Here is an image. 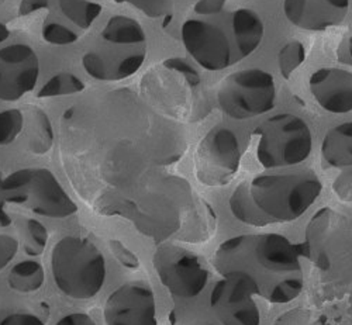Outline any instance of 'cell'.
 I'll return each instance as SVG.
<instances>
[{"instance_id": "1", "label": "cell", "mask_w": 352, "mask_h": 325, "mask_svg": "<svg viewBox=\"0 0 352 325\" xmlns=\"http://www.w3.org/2000/svg\"><path fill=\"white\" fill-rule=\"evenodd\" d=\"M265 25L250 8H231L228 0H197L181 27L185 49L208 71L241 63L262 43Z\"/></svg>"}, {"instance_id": "2", "label": "cell", "mask_w": 352, "mask_h": 325, "mask_svg": "<svg viewBox=\"0 0 352 325\" xmlns=\"http://www.w3.org/2000/svg\"><path fill=\"white\" fill-rule=\"evenodd\" d=\"M214 266L220 275H244L254 283L258 295L272 304L290 303L305 289L300 254L280 234L232 236L217 248Z\"/></svg>"}, {"instance_id": "3", "label": "cell", "mask_w": 352, "mask_h": 325, "mask_svg": "<svg viewBox=\"0 0 352 325\" xmlns=\"http://www.w3.org/2000/svg\"><path fill=\"white\" fill-rule=\"evenodd\" d=\"M321 190L318 176L309 169L262 173L232 192L230 210L252 227L290 223L310 209Z\"/></svg>"}, {"instance_id": "4", "label": "cell", "mask_w": 352, "mask_h": 325, "mask_svg": "<svg viewBox=\"0 0 352 325\" xmlns=\"http://www.w3.org/2000/svg\"><path fill=\"white\" fill-rule=\"evenodd\" d=\"M55 286L71 299H92L106 282V260L95 244L79 236H65L51 252Z\"/></svg>"}, {"instance_id": "5", "label": "cell", "mask_w": 352, "mask_h": 325, "mask_svg": "<svg viewBox=\"0 0 352 325\" xmlns=\"http://www.w3.org/2000/svg\"><path fill=\"white\" fill-rule=\"evenodd\" d=\"M254 135L256 159L265 169L296 166L311 154V130L296 114H275L258 126Z\"/></svg>"}, {"instance_id": "6", "label": "cell", "mask_w": 352, "mask_h": 325, "mask_svg": "<svg viewBox=\"0 0 352 325\" xmlns=\"http://www.w3.org/2000/svg\"><path fill=\"white\" fill-rule=\"evenodd\" d=\"M217 102L223 113L234 120L262 115L275 107V79L258 68L232 72L219 85Z\"/></svg>"}, {"instance_id": "7", "label": "cell", "mask_w": 352, "mask_h": 325, "mask_svg": "<svg viewBox=\"0 0 352 325\" xmlns=\"http://www.w3.org/2000/svg\"><path fill=\"white\" fill-rule=\"evenodd\" d=\"M154 268L166 290L178 299H195L209 282L201 259L178 245L165 244L154 254Z\"/></svg>"}, {"instance_id": "8", "label": "cell", "mask_w": 352, "mask_h": 325, "mask_svg": "<svg viewBox=\"0 0 352 325\" xmlns=\"http://www.w3.org/2000/svg\"><path fill=\"white\" fill-rule=\"evenodd\" d=\"M241 150L237 135L230 128L217 126L200 141L195 169L200 183L208 186L227 185L240 169Z\"/></svg>"}, {"instance_id": "9", "label": "cell", "mask_w": 352, "mask_h": 325, "mask_svg": "<svg viewBox=\"0 0 352 325\" xmlns=\"http://www.w3.org/2000/svg\"><path fill=\"white\" fill-rule=\"evenodd\" d=\"M210 293V309L221 325H259L261 313L254 300V283L241 273L228 272Z\"/></svg>"}, {"instance_id": "10", "label": "cell", "mask_w": 352, "mask_h": 325, "mask_svg": "<svg viewBox=\"0 0 352 325\" xmlns=\"http://www.w3.org/2000/svg\"><path fill=\"white\" fill-rule=\"evenodd\" d=\"M106 325H158L153 289L130 282L114 290L104 306Z\"/></svg>"}, {"instance_id": "11", "label": "cell", "mask_w": 352, "mask_h": 325, "mask_svg": "<svg viewBox=\"0 0 352 325\" xmlns=\"http://www.w3.org/2000/svg\"><path fill=\"white\" fill-rule=\"evenodd\" d=\"M145 58L146 44L104 43V47L87 51L82 64L85 71L98 80H120L134 75L142 67Z\"/></svg>"}, {"instance_id": "12", "label": "cell", "mask_w": 352, "mask_h": 325, "mask_svg": "<svg viewBox=\"0 0 352 325\" xmlns=\"http://www.w3.org/2000/svg\"><path fill=\"white\" fill-rule=\"evenodd\" d=\"M40 74L37 54L25 44L0 49V100L14 102L33 91Z\"/></svg>"}, {"instance_id": "13", "label": "cell", "mask_w": 352, "mask_h": 325, "mask_svg": "<svg viewBox=\"0 0 352 325\" xmlns=\"http://www.w3.org/2000/svg\"><path fill=\"white\" fill-rule=\"evenodd\" d=\"M285 17L305 32H324L344 21L349 0H283Z\"/></svg>"}, {"instance_id": "14", "label": "cell", "mask_w": 352, "mask_h": 325, "mask_svg": "<svg viewBox=\"0 0 352 325\" xmlns=\"http://www.w3.org/2000/svg\"><path fill=\"white\" fill-rule=\"evenodd\" d=\"M309 87L322 110L333 114L352 111V72L341 68H320L311 74Z\"/></svg>"}, {"instance_id": "15", "label": "cell", "mask_w": 352, "mask_h": 325, "mask_svg": "<svg viewBox=\"0 0 352 325\" xmlns=\"http://www.w3.org/2000/svg\"><path fill=\"white\" fill-rule=\"evenodd\" d=\"M27 200L32 201L34 213L51 218H65L78 210L74 200L48 169L33 170Z\"/></svg>"}, {"instance_id": "16", "label": "cell", "mask_w": 352, "mask_h": 325, "mask_svg": "<svg viewBox=\"0 0 352 325\" xmlns=\"http://www.w3.org/2000/svg\"><path fill=\"white\" fill-rule=\"evenodd\" d=\"M321 158L337 169L352 168V122L331 127L321 142Z\"/></svg>"}, {"instance_id": "17", "label": "cell", "mask_w": 352, "mask_h": 325, "mask_svg": "<svg viewBox=\"0 0 352 325\" xmlns=\"http://www.w3.org/2000/svg\"><path fill=\"white\" fill-rule=\"evenodd\" d=\"M333 216L334 213L330 209H321L313 216L305 232L306 241L303 244V251H302V255L311 259L317 265H320V262H324L326 268H327L329 258H327L324 244L331 231Z\"/></svg>"}, {"instance_id": "18", "label": "cell", "mask_w": 352, "mask_h": 325, "mask_svg": "<svg viewBox=\"0 0 352 325\" xmlns=\"http://www.w3.org/2000/svg\"><path fill=\"white\" fill-rule=\"evenodd\" d=\"M102 41L113 44H146V36L142 25L127 16L111 17L102 32Z\"/></svg>"}, {"instance_id": "19", "label": "cell", "mask_w": 352, "mask_h": 325, "mask_svg": "<svg viewBox=\"0 0 352 325\" xmlns=\"http://www.w3.org/2000/svg\"><path fill=\"white\" fill-rule=\"evenodd\" d=\"M45 273L37 260H21L9 272L8 283L14 291L27 294L40 290L44 284Z\"/></svg>"}, {"instance_id": "20", "label": "cell", "mask_w": 352, "mask_h": 325, "mask_svg": "<svg viewBox=\"0 0 352 325\" xmlns=\"http://www.w3.org/2000/svg\"><path fill=\"white\" fill-rule=\"evenodd\" d=\"M27 141L30 150L36 154H45L54 142V131L48 115L36 109L32 113L30 123L27 128Z\"/></svg>"}, {"instance_id": "21", "label": "cell", "mask_w": 352, "mask_h": 325, "mask_svg": "<svg viewBox=\"0 0 352 325\" xmlns=\"http://www.w3.org/2000/svg\"><path fill=\"white\" fill-rule=\"evenodd\" d=\"M63 13L79 28H89L102 13V6L87 0H60Z\"/></svg>"}, {"instance_id": "22", "label": "cell", "mask_w": 352, "mask_h": 325, "mask_svg": "<svg viewBox=\"0 0 352 325\" xmlns=\"http://www.w3.org/2000/svg\"><path fill=\"white\" fill-rule=\"evenodd\" d=\"M83 82L72 74H56L54 75L38 93L40 98H58L65 95H74L83 91Z\"/></svg>"}, {"instance_id": "23", "label": "cell", "mask_w": 352, "mask_h": 325, "mask_svg": "<svg viewBox=\"0 0 352 325\" xmlns=\"http://www.w3.org/2000/svg\"><path fill=\"white\" fill-rule=\"evenodd\" d=\"M305 59H306V47L300 41L292 40L286 43L280 48L278 55L280 75L285 79H289L290 75L305 63Z\"/></svg>"}, {"instance_id": "24", "label": "cell", "mask_w": 352, "mask_h": 325, "mask_svg": "<svg viewBox=\"0 0 352 325\" xmlns=\"http://www.w3.org/2000/svg\"><path fill=\"white\" fill-rule=\"evenodd\" d=\"M48 241V232L43 223L30 218L24 225V249L30 256H38L44 252Z\"/></svg>"}, {"instance_id": "25", "label": "cell", "mask_w": 352, "mask_h": 325, "mask_svg": "<svg viewBox=\"0 0 352 325\" xmlns=\"http://www.w3.org/2000/svg\"><path fill=\"white\" fill-rule=\"evenodd\" d=\"M23 114L17 109L0 113V145L12 144L23 130Z\"/></svg>"}, {"instance_id": "26", "label": "cell", "mask_w": 352, "mask_h": 325, "mask_svg": "<svg viewBox=\"0 0 352 325\" xmlns=\"http://www.w3.org/2000/svg\"><path fill=\"white\" fill-rule=\"evenodd\" d=\"M33 170L32 169H20L2 182V189L8 193H10L9 200L13 203H24L27 201V194L20 193L23 189H27L32 182Z\"/></svg>"}, {"instance_id": "27", "label": "cell", "mask_w": 352, "mask_h": 325, "mask_svg": "<svg viewBox=\"0 0 352 325\" xmlns=\"http://www.w3.org/2000/svg\"><path fill=\"white\" fill-rule=\"evenodd\" d=\"M117 3H130L151 19L168 17L173 10L172 0H116Z\"/></svg>"}, {"instance_id": "28", "label": "cell", "mask_w": 352, "mask_h": 325, "mask_svg": "<svg viewBox=\"0 0 352 325\" xmlns=\"http://www.w3.org/2000/svg\"><path fill=\"white\" fill-rule=\"evenodd\" d=\"M43 38L52 45H69L78 40V34L61 23H48L43 27Z\"/></svg>"}, {"instance_id": "29", "label": "cell", "mask_w": 352, "mask_h": 325, "mask_svg": "<svg viewBox=\"0 0 352 325\" xmlns=\"http://www.w3.org/2000/svg\"><path fill=\"white\" fill-rule=\"evenodd\" d=\"M0 325H44V322L32 313L0 310Z\"/></svg>"}, {"instance_id": "30", "label": "cell", "mask_w": 352, "mask_h": 325, "mask_svg": "<svg viewBox=\"0 0 352 325\" xmlns=\"http://www.w3.org/2000/svg\"><path fill=\"white\" fill-rule=\"evenodd\" d=\"M110 245H111V251L116 255L117 260H119L123 266H126V268H129V269H137L138 268V266H140L138 258L123 243L111 241Z\"/></svg>"}, {"instance_id": "31", "label": "cell", "mask_w": 352, "mask_h": 325, "mask_svg": "<svg viewBox=\"0 0 352 325\" xmlns=\"http://www.w3.org/2000/svg\"><path fill=\"white\" fill-rule=\"evenodd\" d=\"M19 243L10 235H0V268L8 265L16 255Z\"/></svg>"}, {"instance_id": "32", "label": "cell", "mask_w": 352, "mask_h": 325, "mask_svg": "<svg viewBox=\"0 0 352 325\" xmlns=\"http://www.w3.org/2000/svg\"><path fill=\"white\" fill-rule=\"evenodd\" d=\"M334 192L342 200L352 199V169L345 170L341 176L337 177V181L334 182Z\"/></svg>"}, {"instance_id": "33", "label": "cell", "mask_w": 352, "mask_h": 325, "mask_svg": "<svg viewBox=\"0 0 352 325\" xmlns=\"http://www.w3.org/2000/svg\"><path fill=\"white\" fill-rule=\"evenodd\" d=\"M337 59L344 65L352 67V36H346L337 47Z\"/></svg>"}, {"instance_id": "34", "label": "cell", "mask_w": 352, "mask_h": 325, "mask_svg": "<svg viewBox=\"0 0 352 325\" xmlns=\"http://www.w3.org/2000/svg\"><path fill=\"white\" fill-rule=\"evenodd\" d=\"M56 325H96L94 318L85 313H72L64 315Z\"/></svg>"}, {"instance_id": "35", "label": "cell", "mask_w": 352, "mask_h": 325, "mask_svg": "<svg viewBox=\"0 0 352 325\" xmlns=\"http://www.w3.org/2000/svg\"><path fill=\"white\" fill-rule=\"evenodd\" d=\"M47 6H48V0H23L20 9L23 14H30Z\"/></svg>"}, {"instance_id": "36", "label": "cell", "mask_w": 352, "mask_h": 325, "mask_svg": "<svg viewBox=\"0 0 352 325\" xmlns=\"http://www.w3.org/2000/svg\"><path fill=\"white\" fill-rule=\"evenodd\" d=\"M12 223V218L8 216V213L0 207V225H8Z\"/></svg>"}, {"instance_id": "37", "label": "cell", "mask_w": 352, "mask_h": 325, "mask_svg": "<svg viewBox=\"0 0 352 325\" xmlns=\"http://www.w3.org/2000/svg\"><path fill=\"white\" fill-rule=\"evenodd\" d=\"M8 37H9V30H8V27H6L5 24L0 23V43L6 41Z\"/></svg>"}, {"instance_id": "38", "label": "cell", "mask_w": 352, "mask_h": 325, "mask_svg": "<svg viewBox=\"0 0 352 325\" xmlns=\"http://www.w3.org/2000/svg\"><path fill=\"white\" fill-rule=\"evenodd\" d=\"M197 325H214V324H212V322H203V324H197Z\"/></svg>"}]
</instances>
